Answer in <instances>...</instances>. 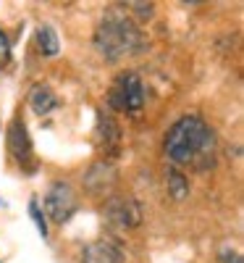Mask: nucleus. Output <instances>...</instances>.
I'll list each match as a JSON object with an SVG mask.
<instances>
[{"label":"nucleus","mask_w":244,"mask_h":263,"mask_svg":"<svg viewBox=\"0 0 244 263\" xmlns=\"http://www.w3.org/2000/svg\"><path fill=\"white\" fill-rule=\"evenodd\" d=\"M213 147H215V137L199 116L179 119L166 135V156L179 166L187 163L205 166V161L213 156Z\"/></svg>","instance_id":"obj_1"},{"label":"nucleus","mask_w":244,"mask_h":263,"mask_svg":"<svg viewBox=\"0 0 244 263\" xmlns=\"http://www.w3.org/2000/svg\"><path fill=\"white\" fill-rule=\"evenodd\" d=\"M95 45L108 61H118V58L139 53L145 40H142V32L129 18L110 13L103 18V24L95 32Z\"/></svg>","instance_id":"obj_2"},{"label":"nucleus","mask_w":244,"mask_h":263,"mask_svg":"<svg viewBox=\"0 0 244 263\" xmlns=\"http://www.w3.org/2000/svg\"><path fill=\"white\" fill-rule=\"evenodd\" d=\"M108 103L116 108V111H126V114H137L145 105V84L137 74H121L113 87H110Z\"/></svg>","instance_id":"obj_3"},{"label":"nucleus","mask_w":244,"mask_h":263,"mask_svg":"<svg viewBox=\"0 0 244 263\" xmlns=\"http://www.w3.org/2000/svg\"><path fill=\"white\" fill-rule=\"evenodd\" d=\"M45 208L50 213L53 221L63 224V221H69L71 213L76 211V195L69 184H63V182H55L45 197Z\"/></svg>","instance_id":"obj_4"},{"label":"nucleus","mask_w":244,"mask_h":263,"mask_svg":"<svg viewBox=\"0 0 244 263\" xmlns=\"http://www.w3.org/2000/svg\"><path fill=\"white\" fill-rule=\"evenodd\" d=\"M84 263H124V253L110 242H92L84 248Z\"/></svg>","instance_id":"obj_5"},{"label":"nucleus","mask_w":244,"mask_h":263,"mask_svg":"<svg viewBox=\"0 0 244 263\" xmlns=\"http://www.w3.org/2000/svg\"><path fill=\"white\" fill-rule=\"evenodd\" d=\"M108 213H110V218L113 221H118V224H129V227H134V224H139V208L131 203V200H113L108 205Z\"/></svg>","instance_id":"obj_6"},{"label":"nucleus","mask_w":244,"mask_h":263,"mask_svg":"<svg viewBox=\"0 0 244 263\" xmlns=\"http://www.w3.org/2000/svg\"><path fill=\"white\" fill-rule=\"evenodd\" d=\"M29 140H27V129H24V124L21 121H13L11 124V153L21 161V163H27V158H29Z\"/></svg>","instance_id":"obj_7"},{"label":"nucleus","mask_w":244,"mask_h":263,"mask_svg":"<svg viewBox=\"0 0 244 263\" xmlns=\"http://www.w3.org/2000/svg\"><path fill=\"white\" fill-rule=\"evenodd\" d=\"M29 103H32V108H34L37 114H50L53 108L58 105L55 95L48 90V87H34L32 95H29Z\"/></svg>","instance_id":"obj_8"},{"label":"nucleus","mask_w":244,"mask_h":263,"mask_svg":"<svg viewBox=\"0 0 244 263\" xmlns=\"http://www.w3.org/2000/svg\"><path fill=\"white\" fill-rule=\"evenodd\" d=\"M37 42H39V50L45 55H55L58 53V34L50 24H42L37 32Z\"/></svg>","instance_id":"obj_9"},{"label":"nucleus","mask_w":244,"mask_h":263,"mask_svg":"<svg viewBox=\"0 0 244 263\" xmlns=\"http://www.w3.org/2000/svg\"><path fill=\"white\" fill-rule=\"evenodd\" d=\"M168 192L176 197V200H181V197H187L189 184H187V179L181 177L179 171H168Z\"/></svg>","instance_id":"obj_10"},{"label":"nucleus","mask_w":244,"mask_h":263,"mask_svg":"<svg viewBox=\"0 0 244 263\" xmlns=\"http://www.w3.org/2000/svg\"><path fill=\"white\" fill-rule=\"evenodd\" d=\"M29 213H32V218H34V224H37L39 234H42V237H48V224H45V218H42V211H39L37 203H29Z\"/></svg>","instance_id":"obj_11"},{"label":"nucleus","mask_w":244,"mask_h":263,"mask_svg":"<svg viewBox=\"0 0 244 263\" xmlns=\"http://www.w3.org/2000/svg\"><path fill=\"white\" fill-rule=\"evenodd\" d=\"M11 61V42H8V37L0 32V69Z\"/></svg>","instance_id":"obj_12"},{"label":"nucleus","mask_w":244,"mask_h":263,"mask_svg":"<svg viewBox=\"0 0 244 263\" xmlns=\"http://www.w3.org/2000/svg\"><path fill=\"white\" fill-rule=\"evenodd\" d=\"M223 263H241V258H239L236 253H226V255H223Z\"/></svg>","instance_id":"obj_13"}]
</instances>
